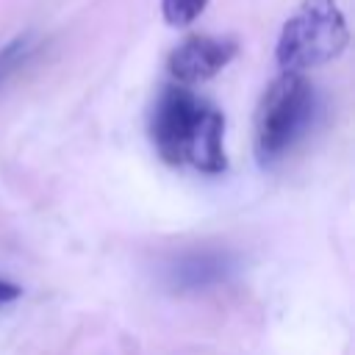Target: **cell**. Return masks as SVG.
Masks as SVG:
<instances>
[{
  "label": "cell",
  "instance_id": "obj_4",
  "mask_svg": "<svg viewBox=\"0 0 355 355\" xmlns=\"http://www.w3.org/2000/svg\"><path fill=\"white\" fill-rule=\"evenodd\" d=\"M239 53V42L230 36H208V33H191L178 47H172L166 67L169 75L178 83H200L222 72Z\"/></svg>",
  "mask_w": 355,
  "mask_h": 355
},
{
  "label": "cell",
  "instance_id": "obj_8",
  "mask_svg": "<svg viewBox=\"0 0 355 355\" xmlns=\"http://www.w3.org/2000/svg\"><path fill=\"white\" fill-rule=\"evenodd\" d=\"M19 297H22V288H19L17 283L0 277V305H8V302H14V300H19Z\"/></svg>",
  "mask_w": 355,
  "mask_h": 355
},
{
  "label": "cell",
  "instance_id": "obj_6",
  "mask_svg": "<svg viewBox=\"0 0 355 355\" xmlns=\"http://www.w3.org/2000/svg\"><path fill=\"white\" fill-rule=\"evenodd\" d=\"M205 6L208 0H161V14L169 28H186L205 11Z\"/></svg>",
  "mask_w": 355,
  "mask_h": 355
},
{
  "label": "cell",
  "instance_id": "obj_5",
  "mask_svg": "<svg viewBox=\"0 0 355 355\" xmlns=\"http://www.w3.org/2000/svg\"><path fill=\"white\" fill-rule=\"evenodd\" d=\"M230 272H233L230 255L200 250V252H189L178 258L169 266V286L178 291H202V288H214L225 283Z\"/></svg>",
  "mask_w": 355,
  "mask_h": 355
},
{
  "label": "cell",
  "instance_id": "obj_2",
  "mask_svg": "<svg viewBox=\"0 0 355 355\" xmlns=\"http://www.w3.org/2000/svg\"><path fill=\"white\" fill-rule=\"evenodd\" d=\"M316 108L313 86L302 72L283 69L263 92L255 108V155L266 166L283 158L308 130Z\"/></svg>",
  "mask_w": 355,
  "mask_h": 355
},
{
  "label": "cell",
  "instance_id": "obj_3",
  "mask_svg": "<svg viewBox=\"0 0 355 355\" xmlns=\"http://www.w3.org/2000/svg\"><path fill=\"white\" fill-rule=\"evenodd\" d=\"M347 42L349 28L338 0H302L297 11L283 22L275 55L280 69L305 72L338 58Z\"/></svg>",
  "mask_w": 355,
  "mask_h": 355
},
{
  "label": "cell",
  "instance_id": "obj_1",
  "mask_svg": "<svg viewBox=\"0 0 355 355\" xmlns=\"http://www.w3.org/2000/svg\"><path fill=\"white\" fill-rule=\"evenodd\" d=\"M150 139L158 155L172 166H194L205 175L227 169L225 116L186 83H169L153 103Z\"/></svg>",
  "mask_w": 355,
  "mask_h": 355
},
{
  "label": "cell",
  "instance_id": "obj_7",
  "mask_svg": "<svg viewBox=\"0 0 355 355\" xmlns=\"http://www.w3.org/2000/svg\"><path fill=\"white\" fill-rule=\"evenodd\" d=\"M31 44H33V36H31V33H22V36L11 39V42L0 50V86H3V83L19 69V64L28 58Z\"/></svg>",
  "mask_w": 355,
  "mask_h": 355
}]
</instances>
